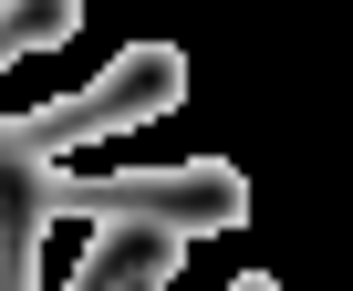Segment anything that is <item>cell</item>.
<instances>
[{
  "label": "cell",
  "instance_id": "1",
  "mask_svg": "<svg viewBox=\"0 0 353 291\" xmlns=\"http://www.w3.org/2000/svg\"><path fill=\"white\" fill-rule=\"evenodd\" d=\"M176 94H188V52H176V42H125L83 94L11 114V125H0V157H11V167H63L83 135H145Z\"/></svg>",
  "mask_w": 353,
  "mask_h": 291
},
{
  "label": "cell",
  "instance_id": "2",
  "mask_svg": "<svg viewBox=\"0 0 353 291\" xmlns=\"http://www.w3.org/2000/svg\"><path fill=\"white\" fill-rule=\"evenodd\" d=\"M42 177V198H63V208H83V219H125V229H166V239H208V229H239L250 219V177L239 167H114V177H94V167H32Z\"/></svg>",
  "mask_w": 353,
  "mask_h": 291
},
{
  "label": "cell",
  "instance_id": "3",
  "mask_svg": "<svg viewBox=\"0 0 353 291\" xmlns=\"http://www.w3.org/2000/svg\"><path fill=\"white\" fill-rule=\"evenodd\" d=\"M73 21H83V0H0V73L21 52H63Z\"/></svg>",
  "mask_w": 353,
  "mask_h": 291
}]
</instances>
